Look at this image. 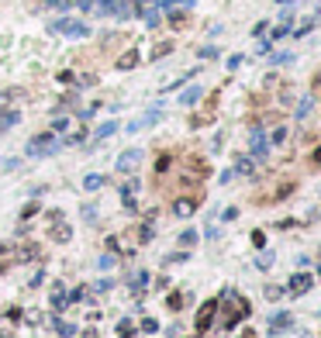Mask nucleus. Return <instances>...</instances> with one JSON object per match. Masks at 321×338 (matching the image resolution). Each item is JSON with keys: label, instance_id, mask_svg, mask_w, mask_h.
<instances>
[{"label": "nucleus", "instance_id": "nucleus-1", "mask_svg": "<svg viewBox=\"0 0 321 338\" xmlns=\"http://www.w3.org/2000/svg\"><path fill=\"white\" fill-rule=\"evenodd\" d=\"M63 148V138L56 135V132H42V135H35L28 141V155L31 159H45V155H56Z\"/></svg>", "mask_w": 321, "mask_h": 338}, {"label": "nucleus", "instance_id": "nucleus-2", "mask_svg": "<svg viewBox=\"0 0 321 338\" xmlns=\"http://www.w3.org/2000/svg\"><path fill=\"white\" fill-rule=\"evenodd\" d=\"M218 311H221V300H214V297L200 304V311H197V325H193V328H197V335H207V332L214 328V318H218Z\"/></svg>", "mask_w": 321, "mask_h": 338}, {"label": "nucleus", "instance_id": "nucleus-3", "mask_svg": "<svg viewBox=\"0 0 321 338\" xmlns=\"http://www.w3.org/2000/svg\"><path fill=\"white\" fill-rule=\"evenodd\" d=\"M197 207H200V201L197 197H173V203H169V210H173V217H193L197 214Z\"/></svg>", "mask_w": 321, "mask_h": 338}, {"label": "nucleus", "instance_id": "nucleus-4", "mask_svg": "<svg viewBox=\"0 0 321 338\" xmlns=\"http://www.w3.org/2000/svg\"><path fill=\"white\" fill-rule=\"evenodd\" d=\"M138 162H142V152H138V148H128V152L118 155V173H121V176H131V173L138 169Z\"/></svg>", "mask_w": 321, "mask_h": 338}, {"label": "nucleus", "instance_id": "nucleus-5", "mask_svg": "<svg viewBox=\"0 0 321 338\" xmlns=\"http://www.w3.org/2000/svg\"><path fill=\"white\" fill-rule=\"evenodd\" d=\"M249 148H252V159L259 162V159H266V152H269V138H266V132L256 125V132H252V138H249Z\"/></svg>", "mask_w": 321, "mask_h": 338}, {"label": "nucleus", "instance_id": "nucleus-6", "mask_svg": "<svg viewBox=\"0 0 321 338\" xmlns=\"http://www.w3.org/2000/svg\"><path fill=\"white\" fill-rule=\"evenodd\" d=\"M308 290H311V272H294L290 283H287V293H290V297H301V293H308Z\"/></svg>", "mask_w": 321, "mask_h": 338}, {"label": "nucleus", "instance_id": "nucleus-7", "mask_svg": "<svg viewBox=\"0 0 321 338\" xmlns=\"http://www.w3.org/2000/svg\"><path fill=\"white\" fill-rule=\"evenodd\" d=\"M138 63H142V52H138V49H128V52H121V56H118V69H121V72L135 69Z\"/></svg>", "mask_w": 321, "mask_h": 338}, {"label": "nucleus", "instance_id": "nucleus-8", "mask_svg": "<svg viewBox=\"0 0 321 338\" xmlns=\"http://www.w3.org/2000/svg\"><path fill=\"white\" fill-rule=\"evenodd\" d=\"M159 118H162V111L156 107V111H149V114H142V118H135V121H131L128 128H131V132H138V128H152V125H156Z\"/></svg>", "mask_w": 321, "mask_h": 338}, {"label": "nucleus", "instance_id": "nucleus-9", "mask_svg": "<svg viewBox=\"0 0 321 338\" xmlns=\"http://www.w3.org/2000/svg\"><path fill=\"white\" fill-rule=\"evenodd\" d=\"M111 14H114L118 21H125V17H131V14H135V3H131V0H114Z\"/></svg>", "mask_w": 321, "mask_h": 338}, {"label": "nucleus", "instance_id": "nucleus-10", "mask_svg": "<svg viewBox=\"0 0 321 338\" xmlns=\"http://www.w3.org/2000/svg\"><path fill=\"white\" fill-rule=\"evenodd\" d=\"M138 14H142V21H145V28H156V24H159V7H156V3H149V7H142Z\"/></svg>", "mask_w": 321, "mask_h": 338}, {"label": "nucleus", "instance_id": "nucleus-11", "mask_svg": "<svg viewBox=\"0 0 321 338\" xmlns=\"http://www.w3.org/2000/svg\"><path fill=\"white\" fill-rule=\"evenodd\" d=\"M290 321H294L290 314H276V318L269 321V332H273V335H280V332H287V328H290Z\"/></svg>", "mask_w": 321, "mask_h": 338}, {"label": "nucleus", "instance_id": "nucleus-12", "mask_svg": "<svg viewBox=\"0 0 321 338\" xmlns=\"http://www.w3.org/2000/svg\"><path fill=\"white\" fill-rule=\"evenodd\" d=\"M17 121H21V114H17V111H7V107L0 111V132H7V128H14Z\"/></svg>", "mask_w": 321, "mask_h": 338}, {"label": "nucleus", "instance_id": "nucleus-13", "mask_svg": "<svg viewBox=\"0 0 321 338\" xmlns=\"http://www.w3.org/2000/svg\"><path fill=\"white\" fill-rule=\"evenodd\" d=\"M52 238H56V242H69V238H73L69 224H59V221H52Z\"/></svg>", "mask_w": 321, "mask_h": 338}, {"label": "nucleus", "instance_id": "nucleus-14", "mask_svg": "<svg viewBox=\"0 0 321 338\" xmlns=\"http://www.w3.org/2000/svg\"><path fill=\"white\" fill-rule=\"evenodd\" d=\"M100 187H104V176L100 173H86L83 176V190H100Z\"/></svg>", "mask_w": 321, "mask_h": 338}, {"label": "nucleus", "instance_id": "nucleus-15", "mask_svg": "<svg viewBox=\"0 0 321 338\" xmlns=\"http://www.w3.org/2000/svg\"><path fill=\"white\" fill-rule=\"evenodd\" d=\"M169 28H187V10H169Z\"/></svg>", "mask_w": 321, "mask_h": 338}, {"label": "nucleus", "instance_id": "nucleus-16", "mask_svg": "<svg viewBox=\"0 0 321 338\" xmlns=\"http://www.w3.org/2000/svg\"><path fill=\"white\" fill-rule=\"evenodd\" d=\"M311 107H315V97H304V100L297 104V121H304V118L311 114Z\"/></svg>", "mask_w": 321, "mask_h": 338}, {"label": "nucleus", "instance_id": "nucleus-17", "mask_svg": "<svg viewBox=\"0 0 321 338\" xmlns=\"http://www.w3.org/2000/svg\"><path fill=\"white\" fill-rule=\"evenodd\" d=\"M290 138V132H287V125H276V132H273V138H269V145H283Z\"/></svg>", "mask_w": 321, "mask_h": 338}, {"label": "nucleus", "instance_id": "nucleus-18", "mask_svg": "<svg viewBox=\"0 0 321 338\" xmlns=\"http://www.w3.org/2000/svg\"><path fill=\"white\" fill-rule=\"evenodd\" d=\"M290 194H294V183L287 180V183H280V187H276V194H273L269 201H283V197H290Z\"/></svg>", "mask_w": 321, "mask_h": 338}, {"label": "nucleus", "instance_id": "nucleus-19", "mask_svg": "<svg viewBox=\"0 0 321 338\" xmlns=\"http://www.w3.org/2000/svg\"><path fill=\"white\" fill-rule=\"evenodd\" d=\"M169 52H173V42H159V45L152 49V56H149V59H162V56H169Z\"/></svg>", "mask_w": 321, "mask_h": 338}, {"label": "nucleus", "instance_id": "nucleus-20", "mask_svg": "<svg viewBox=\"0 0 321 338\" xmlns=\"http://www.w3.org/2000/svg\"><path fill=\"white\" fill-rule=\"evenodd\" d=\"M169 162H173V152H162L159 159H156V173H159V176L169 169Z\"/></svg>", "mask_w": 321, "mask_h": 338}, {"label": "nucleus", "instance_id": "nucleus-21", "mask_svg": "<svg viewBox=\"0 0 321 338\" xmlns=\"http://www.w3.org/2000/svg\"><path fill=\"white\" fill-rule=\"evenodd\" d=\"M315 24H318V17H315V14H311V17H304V24H301V28H294V35H297V38H301V35H308V31H311V28H315Z\"/></svg>", "mask_w": 321, "mask_h": 338}, {"label": "nucleus", "instance_id": "nucleus-22", "mask_svg": "<svg viewBox=\"0 0 321 338\" xmlns=\"http://www.w3.org/2000/svg\"><path fill=\"white\" fill-rule=\"evenodd\" d=\"M56 332L63 338H69V335H76V325H69V321H56Z\"/></svg>", "mask_w": 321, "mask_h": 338}, {"label": "nucleus", "instance_id": "nucleus-23", "mask_svg": "<svg viewBox=\"0 0 321 338\" xmlns=\"http://www.w3.org/2000/svg\"><path fill=\"white\" fill-rule=\"evenodd\" d=\"M114 132H118V125H114V121H107V125H100V128H97V141H104L107 135H114Z\"/></svg>", "mask_w": 321, "mask_h": 338}, {"label": "nucleus", "instance_id": "nucleus-24", "mask_svg": "<svg viewBox=\"0 0 321 338\" xmlns=\"http://www.w3.org/2000/svg\"><path fill=\"white\" fill-rule=\"evenodd\" d=\"M197 100H200V86H193V90H187L180 97V104H197Z\"/></svg>", "mask_w": 321, "mask_h": 338}, {"label": "nucleus", "instance_id": "nucleus-25", "mask_svg": "<svg viewBox=\"0 0 321 338\" xmlns=\"http://www.w3.org/2000/svg\"><path fill=\"white\" fill-rule=\"evenodd\" d=\"M166 307H169V311H180V307H183V293H169V297H166Z\"/></svg>", "mask_w": 321, "mask_h": 338}, {"label": "nucleus", "instance_id": "nucleus-26", "mask_svg": "<svg viewBox=\"0 0 321 338\" xmlns=\"http://www.w3.org/2000/svg\"><path fill=\"white\" fill-rule=\"evenodd\" d=\"M38 256V245H24L21 252H17V259H35Z\"/></svg>", "mask_w": 321, "mask_h": 338}, {"label": "nucleus", "instance_id": "nucleus-27", "mask_svg": "<svg viewBox=\"0 0 321 338\" xmlns=\"http://www.w3.org/2000/svg\"><path fill=\"white\" fill-rule=\"evenodd\" d=\"M266 297H269V300H280V297H283V286L269 283V286H266Z\"/></svg>", "mask_w": 321, "mask_h": 338}, {"label": "nucleus", "instance_id": "nucleus-28", "mask_svg": "<svg viewBox=\"0 0 321 338\" xmlns=\"http://www.w3.org/2000/svg\"><path fill=\"white\" fill-rule=\"evenodd\" d=\"M311 97H321V69L311 76Z\"/></svg>", "mask_w": 321, "mask_h": 338}, {"label": "nucleus", "instance_id": "nucleus-29", "mask_svg": "<svg viewBox=\"0 0 321 338\" xmlns=\"http://www.w3.org/2000/svg\"><path fill=\"white\" fill-rule=\"evenodd\" d=\"M66 128H69V118H56V121H52V132H56V135L66 132Z\"/></svg>", "mask_w": 321, "mask_h": 338}, {"label": "nucleus", "instance_id": "nucleus-30", "mask_svg": "<svg viewBox=\"0 0 321 338\" xmlns=\"http://www.w3.org/2000/svg\"><path fill=\"white\" fill-rule=\"evenodd\" d=\"M35 214H38V203H28V207H24V210H21V221H31V217H35Z\"/></svg>", "mask_w": 321, "mask_h": 338}, {"label": "nucleus", "instance_id": "nucleus-31", "mask_svg": "<svg viewBox=\"0 0 321 338\" xmlns=\"http://www.w3.org/2000/svg\"><path fill=\"white\" fill-rule=\"evenodd\" d=\"M180 242H183V245H193V242H197V231H183Z\"/></svg>", "mask_w": 321, "mask_h": 338}, {"label": "nucleus", "instance_id": "nucleus-32", "mask_svg": "<svg viewBox=\"0 0 321 338\" xmlns=\"http://www.w3.org/2000/svg\"><path fill=\"white\" fill-rule=\"evenodd\" d=\"M252 245L262 249V245H266V235H262V231H252Z\"/></svg>", "mask_w": 321, "mask_h": 338}, {"label": "nucleus", "instance_id": "nucleus-33", "mask_svg": "<svg viewBox=\"0 0 321 338\" xmlns=\"http://www.w3.org/2000/svg\"><path fill=\"white\" fill-rule=\"evenodd\" d=\"M66 304H69L66 293H56V297H52V307H66Z\"/></svg>", "mask_w": 321, "mask_h": 338}, {"label": "nucleus", "instance_id": "nucleus-34", "mask_svg": "<svg viewBox=\"0 0 321 338\" xmlns=\"http://www.w3.org/2000/svg\"><path fill=\"white\" fill-rule=\"evenodd\" d=\"M156 328H159V325H156V321H152V318H145V321H142V332H145V335H152V332H156Z\"/></svg>", "mask_w": 321, "mask_h": 338}, {"label": "nucleus", "instance_id": "nucleus-35", "mask_svg": "<svg viewBox=\"0 0 321 338\" xmlns=\"http://www.w3.org/2000/svg\"><path fill=\"white\" fill-rule=\"evenodd\" d=\"M73 79H76V76H73V72H69V69H63V72H59V83H66V86H69V83H73Z\"/></svg>", "mask_w": 321, "mask_h": 338}, {"label": "nucleus", "instance_id": "nucleus-36", "mask_svg": "<svg viewBox=\"0 0 321 338\" xmlns=\"http://www.w3.org/2000/svg\"><path fill=\"white\" fill-rule=\"evenodd\" d=\"M311 166H315V169H321V145L311 152Z\"/></svg>", "mask_w": 321, "mask_h": 338}, {"label": "nucleus", "instance_id": "nucleus-37", "mask_svg": "<svg viewBox=\"0 0 321 338\" xmlns=\"http://www.w3.org/2000/svg\"><path fill=\"white\" fill-rule=\"evenodd\" d=\"M118 338H131V328L125 325V328H118Z\"/></svg>", "mask_w": 321, "mask_h": 338}, {"label": "nucleus", "instance_id": "nucleus-38", "mask_svg": "<svg viewBox=\"0 0 321 338\" xmlns=\"http://www.w3.org/2000/svg\"><path fill=\"white\" fill-rule=\"evenodd\" d=\"M83 338H97V332H93V328H90V332H83Z\"/></svg>", "mask_w": 321, "mask_h": 338}, {"label": "nucleus", "instance_id": "nucleus-39", "mask_svg": "<svg viewBox=\"0 0 321 338\" xmlns=\"http://www.w3.org/2000/svg\"><path fill=\"white\" fill-rule=\"evenodd\" d=\"M159 3H166V7H173V3H176V0H159Z\"/></svg>", "mask_w": 321, "mask_h": 338}]
</instances>
